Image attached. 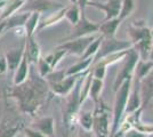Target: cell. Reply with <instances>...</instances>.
I'll list each match as a JSON object with an SVG mask.
<instances>
[{"instance_id": "1", "label": "cell", "mask_w": 153, "mask_h": 137, "mask_svg": "<svg viewBox=\"0 0 153 137\" xmlns=\"http://www.w3.org/2000/svg\"><path fill=\"white\" fill-rule=\"evenodd\" d=\"M49 85L44 78L30 73L22 85L14 86L9 91V97L16 99L19 110L24 114L33 117L47 102Z\"/></svg>"}, {"instance_id": "2", "label": "cell", "mask_w": 153, "mask_h": 137, "mask_svg": "<svg viewBox=\"0 0 153 137\" xmlns=\"http://www.w3.org/2000/svg\"><path fill=\"white\" fill-rule=\"evenodd\" d=\"M133 78L127 79L122 82V85L115 91L114 97V106L112 112V124H111V131L110 137H114L115 134L119 130V127L121 124V119L123 116V112H126V105L129 97V93L131 89Z\"/></svg>"}, {"instance_id": "3", "label": "cell", "mask_w": 153, "mask_h": 137, "mask_svg": "<svg viewBox=\"0 0 153 137\" xmlns=\"http://www.w3.org/2000/svg\"><path fill=\"white\" fill-rule=\"evenodd\" d=\"M82 76L76 81L72 91L66 96V102H65V106H64L63 110V122L68 131H70L72 129V127H74V122L78 118V112H79V109L81 106L80 91H81V86L83 82Z\"/></svg>"}, {"instance_id": "4", "label": "cell", "mask_w": 153, "mask_h": 137, "mask_svg": "<svg viewBox=\"0 0 153 137\" xmlns=\"http://www.w3.org/2000/svg\"><path fill=\"white\" fill-rule=\"evenodd\" d=\"M110 117L111 113L108 105L100 99L93 113V131L96 137H108L111 131Z\"/></svg>"}, {"instance_id": "5", "label": "cell", "mask_w": 153, "mask_h": 137, "mask_svg": "<svg viewBox=\"0 0 153 137\" xmlns=\"http://www.w3.org/2000/svg\"><path fill=\"white\" fill-rule=\"evenodd\" d=\"M131 47H133V45H131L130 41L118 40L115 39V37L114 38H103L102 44L100 46V49H98L97 54L94 56L93 63L95 64L97 62H100V61L113 55V54L127 50Z\"/></svg>"}, {"instance_id": "6", "label": "cell", "mask_w": 153, "mask_h": 137, "mask_svg": "<svg viewBox=\"0 0 153 137\" xmlns=\"http://www.w3.org/2000/svg\"><path fill=\"white\" fill-rule=\"evenodd\" d=\"M140 61V55L135 50L134 48H129L128 49L127 55L123 57V63L121 66V71L118 73L117 78L114 80V84H113V90L117 91L118 88L122 85V82L127 79H130L134 77L135 73V67L137 65Z\"/></svg>"}, {"instance_id": "7", "label": "cell", "mask_w": 153, "mask_h": 137, "mask_svg": "<svg viewBox=\"0 0 153 137\" xmlns=\"http://www.w3.org/2000/svg\"><path fill=\"white\" fill-rule=\"evenodd\" d=\"M64 8L62 4L54 0H26L23 7L19 9L21 13H55Z\"/></svg>"}, {"instance_id": "8", "label": "cell", "mask_w": 153, "mask_h": 137, "mask_svg": "<svg viewBox=\"0 0 153 137\" xmlns=\"http://www.w3.org/2000/svg\"><path fill=\"white\" fill-rule=\"evenodd\" d=\"M100 30V24L94 23L85 15V12H81V16L80 20L76 23V25H74V30L71 33L70 36L63 40V42L70 41L73 39H78V38H82V37H87V36H91L93 33L98 32Z\"/></svg>"}, {"instance_id": "9", "label": "cell", "mask_w": 153, "mask_h": 137, "mask_svg": "<svg viewBox=\"0 0 153 137\" xmlns=\"http://www.w3.org/2000/svg\"><path fill=\"white\" fill-rule=\"evenodd\" d=\"M98 36H87V37H82V38H78V39H73L66 42H62L61 45L57 46L59 49H64L66 50L68 54H73L76 56H82L83 53L86 52L87 47L97 38Z\"/></svg>"}, {"instance_id": "10", "label": "cell", "mask_w": 153, "mask_h": 137, "mask_svg": "<svg viewBox=\"0 0 153 137\" xmlns=\"http://www.w3.org/2000/svg\"><path fill=\"white\" fill-rule=\"evenodd\" d=\"M122 0H106L105 2H97V1H89L88 5L95 7L97 9H101L105 13V21H110L117 19L119 16L121 9Z\"/></svg>"}, {"instance_id": "11", "label": "cell", "mask_w": 153, "mask_h": 137, "mask_svg": "<svg viewBox=\"0 0 153 137\" xmlns=\"http://www.w3.org/2000/svg\"><path fill=\"white\" fill-rule=\"evenodd\" d=\"M23 128V122L17 118H4L0 122V137H16Z\"/></svg>"}, {"instance_id": "12", "label": "cell", "mask_w": 153, "mask_h": 137, "mask_svg": "<svg viewBox=\"0 0 153 137\" xmlns=\"http://www.w3.org/2000/svg\"><path fill=\"white\" fill-rule=\"evenodd\" d=\"M83 74V73H82ZM82 74H79V76H66L63 80H61L57 84H54V85L49 86V89L51 90L53 94L64 97V96H68L70 94L72 89L74 88L76 81L79 80V78L82 76Z\"/></svg>"}, {"instance_id": "13", "label": "cell", "mask_w": 153, "mask_h": 137, "mask_svg": "<svg viewBox=\"0 0 153 137\" xmlns=\"http://www.w3.org/2000/svg\"><path fill=\"white\" fill-rule=\"evenodd\" d=\"M24 54H25V41L21 45L19 48H14V49H10V50L5 53V57H6L7 61V67H8L9 71H16L19 63L22 62V59L24 57Z\"/></svg>"}, {"instance_id": "14", "label": "cell", "mask_w": 153, "mask_h": 137, "mask_svg": "<svg viewBox=\"0 0 153 137\" xmlns=\"http://www.w3.org/2000/svg\"><path fill=\"white\" fill-rule=\"evenodd\" d=\"M140 89L143 107L153 99V70L143 80L140 81Z\"/></svg>"}, {"instance_id": "15", "label": "cell", "mask_w": 153, "mask_h": 137, "mask_svg": "<svg viewBox=\"0 0 153 137\" xmlns=\"http://www.w3.org/2000/svg\"><path fill=\"white\" fill-rule=\"evenodd\" d=\"M140 109H143V107H142V98H140V81L137 80L134 88L130 89V93H129V97H128L127 105H126V112L127 114H131Z\"/></svg>"}, {"instance_id": "16", "label": "cell", "mask_w": 153, "mask_h": 137, "mask_svg": "<svg viewBox=\"0 0 153 137\" xmlns=\"http://www.w3.org/2000/svg\"><path fill=\"white\" fill-rule=\"evenodd\" d=\"M54 124H54V118L53 117L39 118V119H37V121L32 124L31 128L41 133L46 137H55Z\"/></svg>"}, {"instance_id": "17", "label": "cell", "mask_w": 153, "mask_h": 137, "mask_svg": "<svg viewBox=\"0 0 153 137\" xmlns=\"http://www.w3.org/2000/svg\"><path fill=\"white\" fill-rule=\"evenodd\" d=\"M128 33H129L130 42H131L133 46L140 44V41H143V40L153 38L152 34H151V30H149L144 26L134 25V24H130L128 26Z\"/></svg>"}, {"instance_id": "18", "label": "cell", "mask_w": 153, "mask_h": 137, "mask_svg": "<svg viewBox=\"0 0 153 137\" xmlns=\"http://www.w3.org/2000/svg\"><path fill=\"white\" fill-rule=\"evenodd\" d=\"M29 74H30V63H29V59L26 57V55L24 54V57L22 59V62L19 63V67L16 69L15 74H14V86L22 85L23 82H25L29 78Z\"/></svg>"}, {"instance_id": "19", "label": "cell", "mask_w": 153, "mask_h": 137, "mask_svg": "<svg viewBox=\"0 0 153 137\" xmlns=\"http://www.w3.org/2000/svg\"><path fill=\"white\" fill-rule=\"evenodd\" d=\"M25 55L30 64H37L40 59V47L34 37L25 39Z\"/></svg>"}, {"instance_id": "20", "label": "cell", "mask_w": 153, "mask_h": 137, "mask_svg": "<svg viewBox=\"0 0 153 137\" xmlns=\"http://www.w3.org/2000/svg\"><path fill=\"white\" fill-rule=\"evenodd\" d=\"M121 21L119 20L118 17L113 19V20L105 21L100 24V30L98 32L102 33L103 38H114L115 32L118 30V26L120 25Z\"/></svg>"}, {"instance_id": "21", "label": "cell", "mask_w": 153, "mask_h": 137, "mask_svg": "<svg viewBox=\"0 0 153 137\" xmlns=\"http://www.w3.org/2000/svg\"><path fill=\"white\" fill-rule=\"evenodd\" d=\"M31 13H21L17 12L10 17H8L5 23H6V31L10 29H19V27H24L25 22L27 21L29 16Z\"/></svg>"}, {"instance_id": "22", "label": "cell", "mask_w": 153, "mask_h": 137, "mask_svg": "<svg viewBox=\"0 0 153 137\" xmlns=\"http://www.w3.org/2000/svg\"><path fill=\"white\" fill-rule=\"evenodd\" d=\"M93 61L94 59L90 57V59H80L78 63H76L74 65L70 66L66 71H65V74L69 77V76H79V74H82L85 71L88 70L91 64H93Z\"/></svg>"}, {"instance_id": "23", "label": "cell", "mask_w": 153, "mask_h": 137, "mask_svg": "<svg viewBox=\"0 0 153 137\" xmlns=\"http://www.w3.org/2000/svg\"><path fill=\"white\" fill-rule=\"evenodd\" d=\"M153 70V61H142L140 59L137 65L135 67V78L137 79L138 81L143 80L146 77L147 74Z\"/></svg>"}, {"instance_id": "24", "label": "cell", "mask_w": 153, "mask_h": 137, "mask_svg": "<svg viewBox=\"0 0 153 137\" xmlns=\"http://www.w3.org/2000/svg\"><path fill=\"white\" fill-rule=\"evenodd\" d=\"M40 14L39 13H31L27 21L25 22L24 25V30H25V37L26 38H32L34 37V32L39 26V22H40Z\"/></svg>"}, {"instance_id": "25", "label": "cell", "mask_w": 153, "mask_h": 137, "mask_svg": "<svg viewBox=\"0 0 153 137\" xmlns=\"http://www.w3.org/2000/svg\"><path fill=\"white\" fill-rule=\"evenodd\" d=\"M66 54H68L66 50H64V49H59V48L56 47V49H55L54 52L51 53V54H48V55H47L46 57H44V59H45L46 62L51 65V69H53V70H55V67L57 66V64L62 61V59H63Z\"/></svg>"}, {"instance_id": "26", "label": "cell", "mask_w": 153, "mask_h": 137, "mask_svg": "<svg viewBox=\"0 0 153 137\" xmlns=\"http://www.w3.org/2000/svg\"><path fill=\"white\" fill-rule=\"evenodd\" d=\"M103 86H104L103 80L95 79V78L91 79V84H90V88H89V96L94 101L95 104L100 101V96H101V93L103 90Z\"/></svg>"}, {"instance_id": "27", "label": "cell", "mask_w": 153, "mask_h": 137, "mask_svg": "<svg viewBox=\"0 0 153 137\" xmlns=\"http://www.w3.org/2000/svg\"><path fill=\"white\" fill-rule=\"evenodd\" d=\"M65 19L70 22L72 25H76V23L80 20V16H81V10L79 6L76 4H72L69 8H66L65 10Z\"/></svg>"}, {"instance_id": "28", "label": "cell", "mask_w": 153, "mask_h": 137, "mask_svg": "<svg viewBox=\"0 0 153 137\" xmlns=\"http://www.w3.org/2000/svg\"><path fill=\"white\" fill-rule=\"evenodd\" d=\"M79 122L83 130H93V113L90 111H82L79 113Z\"/></svg>"}, {"instance_id": "29", "label": "cell", "mask_w": 153, "mask_h": 137, "mask_svg": "<svg viewBox=\"0 0 153 137\" xmlns=\"http://www.w3.org/2000/svg\"><path fill=\"white\" fill-rule=\"evenodd\" d=\"M102 40H103L102 36H101V37H97V38L87 47L86 52L83 53V55L81 56V59H90V57L94 59V56L97 54L98 49H100V46L102 44Z\"/></svg>"}, {"instance_id": "30", "label": "cell", "mask_w": 153, "mask_h": 137, "mask_svg": "<svg viewBox=\"0 0 153 137\" xmlns=\"http://www.w3.org/2000/svg\"><path fill=\"white\" fill-rule=\"evenodd\" d=\"M65 10H66V8L64 7L62 9H59L57 12H55V13L51 14V16L48 17V19H46L44 21V23L42 24H39V27L40 29H42V27H45V26H49V25H53V24H55V23H57L59 20H62L64 17V15H65Z\"/></svg>"}, {"instance_id": "31", "label": "cell", "mask_w": 153, "mask_h": 137, "mask_svg": "<svg viewBox=\"0 0 153 137\" xmlns=\"http://www.w3.org/2000/svg\"><path fill=\"white\" fill-rule=\"evenodd\" d=\"M133 9H134V0H122L121 9H120L118 19L122 22L125 19H127L128 16L131 14Z\"/></svg>"}, {"instance_id": "32", "label": "cell", "mask_w": 153, "mask_h": 137, "mask_svg": "<svg viewBox=\"0 0 153 137\" xmlns=\"http://www.w3.org/2000/svg\"><path fill=\"white\" fill-rule=\"evenodd\" d=\"M105 74H106V65L103 62H97V63H95L94 70L91 72L93 78L103 80V79L105 78Z\"/></svg>"}, {"instance_id": "33", "label": "cell", "mask_w": 153, "mask_h": 137, "mask_svg": "<svg viewBox=\"0 0 153 137\" xmlns=\"http://www.w3.org/2000/svg\"><path fill=\"white\" fill-rule=\"evenodd\" d=\"M37 65H38L39 76H40L41 78H46V77H47V76L53 71V69L51 67V65L46 62L44 57H40V59H39Z\"/></svg>"}, {"instance_id": "34", "label": "cell", "mask_w": 153, "mask_h": 137, "mask_svg": "<svg viewBox=\"0 0 153 137\" xmlns=\"http://www.w3.org/2000/svg\"><path fill=\"white\" fill-rule=\"evenodd\" d=\"M23 133H24V136L25 137H46L45 135H42L41 133L34 130L31 127H24L23 128Z\"/></svg>"}, {"instance_id": "35", "label": "cell", "mask_w": 153, "mask_h": 137, "mask_svg": "<svg viewBox=\"0 0 153 137\" xmlns=\"http://www.w3.org/2000/svg\"><path fill=\"white\" fill-rule=\"evenodd\" d=\"M8 71V67H7V61L5 57V54H0V76L5 74Z\"/></svg>"}, {"instance_id": "36", "label": "cell", "mask_w": 153, "mask_h": 137, "mask_svg": "<svg viewBox=\"0 0 153 137\" xmlns=\"http://www.w3.org/2000/svg\"><path fill=\"white\" fill-rule=\"evenodd\" d=\"M125 137H146V135H144V134L140 133L138 130L131 128V129H129V130L125 134Z\"/></svg>"}, {"instance_id": "37", "label": "cell", "mask_w": 153, "mask_h": 137, "mask_svg": "<svg viewBox=\"0 0 153 137\" xmlns=\"http://www.w3.org/2000/svg\"><path fill=\"white\" fill-rule=\"evenodd\" d=\"M78 137H96L95 134H94V131L93 130H83L82 128L79 130V133H78Z\"/></svg>"}, {"instance_id": "38", "label": "cell", "mask_w": 153, "mask_h": 137, "mask_svg": "<svg viewBox=\"0 0 153 137\" xmlns=\"http://www.w3.org/2000/svg\"><path fill=\"white\" fill-rule=\"evenodd\" d=\"M89 1L90 0H76V5L79 6L81 12H85V9H86V7H87Z\"/></svg>"}, {"instance_id": "39", "label": "cell", "mask_w": 153, "mask_h": 137, "mask_svg": "<svg viewBox=\"0 0 153 137\" xmlns=\"http://www.w3.org/2000/svg\"><path fill=\"white\" fill-rule=\"evenodd\" d=\"M5 31H6V23L4 21V22H0V34L4 33Z\"/></svg>"}, {"instance_id": "40", "label": "cell", "mask_w": 153, "mask_h": 137, "mask_svg": "<svg viewBox=\"0 0 153 137\" xmlns=\"http://www.w3.org/2000/svg\"><path fill=\"white\" fill-rule=\"evenodd\" d=\"M7 4H8V0H0V8L6 7Z\"/></svg>"}, {"instance_id": "41", "label": "cell", "mask_w": 153, "mask_h": 137, "mask_svg": "<svg viewBox=\"0 0 153 137\" xmlns=\"http://www.w3.org/2000/svg\"><path fill=\"white\" fill-rule=\"evenodd\" d=\"M149 61H153V42H152V47H151V50H150V55H149Z\"/></svg>"}, {"instance_id": "42", "label": "cell", "mask_w": 153, "mask_h": 137, "mask_svg": "<svg viewBox=\"0 0 153 137\" xmlns=\"http://www.w3.org/2000/svg\"><path fill=\"white\" fill-rule=\"evenodd\" d=\"M71 4H76V0H70Z\"/></svg>"}, {"instance_id": "43", "label": "cell", "mask_w": 153, "mask_h": 137, "mask_svg": "<svg viewBox=\"0 0 153 137\" xmlns=\"http://www.w3.org/2000/svg\"><path fill=\"white\" fill-rule=\"evenodd\" d=\"M151 34H152V37H153V29L151 30Z\"/></svg>"}]
</instances>
